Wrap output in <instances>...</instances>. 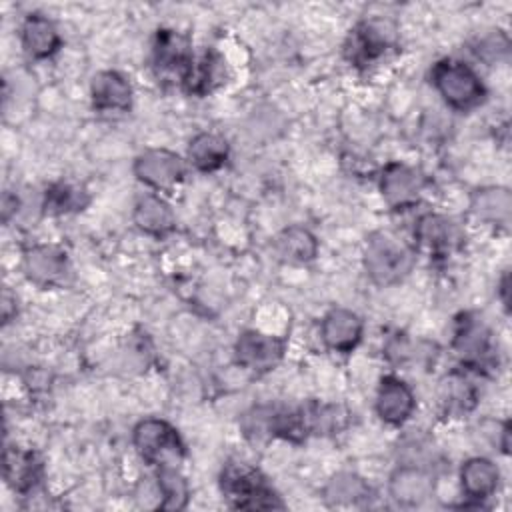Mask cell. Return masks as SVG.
Instances as JSON below:
<instances>
[{"label":"cell","instance_id":"obj_9","mask_svg":"<svg viewBox=\"0 0 512 512\" xmlns=\"http://www.w3.org/2000/svg\"><path fill=\"white\" fill-rule=\"evenodd\" d=\"M422 184L424 180L420 172L402 162L386 164L380 176L382 196L392 208L412 206L422 192Z\"/></svg>","mask_w":512,"mask_h":512},{"label":"cell","instance_id":"obj_2","mask_svg":"<svg viewBox=\"0 0 512 512\" xmlns=\"http://www.w3.org/2000/svg\"><path fill=\"white\" fill-rule=\"evenodd\" d=\"M414 266V252L390 232L370 234L364 248V268L380 286L400 282Z\"/></svg>","mask_w":512,"mask_h":512},{"label":"cell","instance_id":"obj_23","mask_svg":"<svg viewBox=\"0 0 512 512\" xmlns=\"http://www.w3.org/2000/svg\"><path fill=\"white\" fill-rule=\"evenodd\" d=\"M370 496V486L364 478L352 472H338L334 474L326 488L324 498L330 506H356Z\"/></svg>","mask_w":512,"mask_h":512},{"label":"cell","instance_id":"obj_20","mask_svg":"<svg viewBox=\"0 0 512 512\" xmlns=\"http://www.w3.org/2000/svg\"><path fill=\"white\" fill-rule=\"evenodd\" d=\"M416 238L422 246L432 250L434 254L450 252L460 242V230L458 226L438 214H426L420 218L416 226Z\"/></svg>","mask_w":512,"mask_h":512},{"label":"cell","instance_id":"obj_11","mask_svg":"<svg viewBox=\"0 0 512 512\" xmlns=\"http://www.w3.org/2000/svg\"><path fill=\"white\" fill-rule=\"evenodd\" d=\"M24 270L32 282L40 286H56L68 274V258L58 246H32L24 252Z\"/></svg>","mask_w":512,"mask_h":512},{"label":"cell","instance_id":"obj_8","mask_svg":"<svg viewBox=\"0 0 512 512\" xmlns=\"http://www.w3.org/2000/svg\"><path fill=\"white\" fill-rule=\"evenodd\" d=\"M152 60L158 74H170V76L176 74L180 82H184L194 62V56L190 50V42L184 34L162 28L156 32V38H154Z\"/></svg>","mask_w":512,"mask_h":512},{"label":"cell","instance_id":"obj_25","mask_svg":"<svg viewBox=\"0 0 512 512\" xmlns=\"http://www.w3.org/2000/svg\"><path fill=\"white\" fill-rule=\"evenodd\" d=\"M88 204L86 192L72 182H56L44 194V212L46 214H68L74 210H82Z\"/></svg>","mask_w":512,"mask_h":512},{"label":"cell","instance_id":"obj_6","mask_svg":"<svg viewBox=\"0 0 512 512\" xmlns=\"http://www.w3.org/2000/svg\"><path fill=\"white\" fill-rule=\"evenodd\" d=\"M186 172L182 158L166 148H150L144 150L134 160V174L140 182L156 188L166 190L176 186Z\"/></svg>","mask_w":512,"mask_h":512},{"label":"cell","instance_id":"obj_22","mask_svg":"<svg viewBox=\"0 0 512 512\" xmlns=\"http://www.w3.org/2000/svg\"><path fill=\"white\" fill-rule=\"evenodd\" d=\"M228 158V142L216 132H200L188 144V160L200 172H214Z\"/></svg>","mask_w":512,"mask_h":512},{"label":"cell","instance_id":"obj_5","mask_svg":"<svg viewBox=\"0 0 512 512\" xmlns=\"http://www.w3.org/2000/svg\"><path fill=\"white\" fill-rule=\"evenodd\" d=\"M394 42V28L384 20H364L348 36L346 56L354 66H366L380 58Z\"/></svg>","mask_w":512,"mask_h":512},{"label":"cell","instance_id":"obj_13","mask_svg":"<svg viewBox=\"0 0 512 512\" xmlns=\"http://www.w3.org/2000/svg\"><path fill=\"white\" fill-rule=\"evenodd\" d=\"M452 346L462 362L470 366H478L486 360L490 350V332L486 324L474 314H462L456 320Z\"/></svg>","mask_w":512,"mask_h":512},{"label":"cell","instance_id":"obj_15","mask_svg":"<svg viewBox=\"0 0 512 512\" xmlns=\"http://www.w3.org/2000/svg\"><path fill=\"white\" fill-rule=\"evenodd\" d=\"M362 330L364 326L360 316L346 308H332L324 316L322 328H320L324 344L330 350L342 352V354H348L358 346L362 338Z\"/></svg>","mask_w":512,"mask_h":512},{"label":"cell","instance_id":"obj_4","mask_svg":"<svg viewBox=\"0 0 512 512\" xmlns=\"http://www.w3.org/2000/svg\"><path fill=\"white\" fill-rule=\"evenodd\" d=\"M432 84L440 96L456 110H470L484 100V84L464 62L440 60L432 68Z\"/></svg>","mask_w":512,"mask_h":512},{"label":"cell","instance_id":"obj_27","mask_svg":"<svg viewBox=\"0 0 512 512\" xmlns=\"http://www.w3.org/2000/svg\"><path fill=\"white\" fill-rule=\"evenodd\" d=\"M218 56L216 54H204L200 58V62H192L186 78H184V88L190 94H206L208 90H212V86L216 84L218 78Z\"/></svg>","mask_w":512,"mask_h":512},{"label":"cell","instance_id":"obj_28","mask_svg":"<svg viewBox=\"0 0 512 512\" xmlns=\"http://www.w3.org/2000/svg\"><path fill=\"white\" fill-rule=\"evenodd\" d=\"M442 400L450 410H468L474 406V388L464 380L460 374H452L444 384H442Z\"/></svg>","mask_w":512,"mask_h":512},{"label":"cell","instance_id":"obj_3","mask_svg":"<svg viewBox=\"0 0 512 512\" xmlns=\"http://www.w3.org/2000/svg\"><path fill=\"white\" fill-rule=\"evenodd\" d=\"M140 458L156 468H176L184 458V442L178 430L162 418H146L132 432Z\"/></svg>","mask_w":512,"mask_h":512},{"label":"cell","instance_id":"obj_21","mask_svg":"<svg viewBox=\"0 0 512 512\" xmlns=\"http://www.w3.org/2000/svg\"><path fill=\"white\" fill-rule=\"evenodd\" d=\"M276 254L290 264H304L314 260L318 242L314 234L304 226H288L274 240Z\"/></svg>","mask_w":512,"mask_h":512},{"label":"cell","instance_id":"obj_10","mask_svg":"<svg viewBox=\"0 0 512 512\" xmlns=\"http://www.w3.org/2000/svg\"><path fill=\"white\" fill-rule=\"evenodd\" d=\"M434 492V474L426 466L400 464L390 476V496L402 506H418Z\"/></svg>","mask_w":512,"mask_h":512},{"label":"cell","instance_id":"obj_1","mask_svg":"<svg viewBox=\"0 0 512 512\" xmlns=\"http://www.w3.org/2000/svg\"><path fill=\"white\" fill-rule=\"evenodd\" d=\"M220 488L234 508L272 510L284 508V502L268 484L264 474L246 462L230 460L220 472Z\"/></svg>","mask_w":512,"mask_h":512},{"label":"cell","instance_id":"obj_19","mask_svg":"<svg viewBox=\"0 0 512 512\" xmlns=\"http://www.w3.org/2000/svg\"><path fill=\"white\" fill-rule=\"evenodd\" d=\"M134 222L150 236H166L174 228V212L160 196L144 194L134 206Z\"/></svg>","mask_w":512,"mask_h":512},{"label":"cell","instance_id":"obj_16","mask_svg":"<svg viewBox=\"0 0 512 512\" xmlns=\"http://www.w3.org/2000/svg\"><path fill=\"white\" fill-rule=\"evenodd\" d=\"M20 40L30 58L44 60L58 52L60 48V34L52 20H48L42 14H30L22 22L20 28Z\"/></svg>","mask_w":512,"mask_h":512},{"label":"cell","instance_id":"obj_12","mask_svg":"<svg viewBox=\"0 0 512 512\" xmlns=\"http://www.w3.org/2000/svg\"><path fill=\"white\" fill-rule=\"evenodd\" d=\"M414 406L416 398L404 380L396 376H384L380 380L376 394V412L384 422L394 426L406 422L412 416Z\"/></svg>","mask_w":512,"mask_h":512},{"label":"cell","instance_id":"obj_31","mask_svg":"<svg viewBox=\"0 0 512 512\" xmlns=\"http://www.w3.org/2000/svg\"><path fill=\"white\" fill-rule=\"evenodd\" d=\"M500 294H502L504 306H508V272H504V276L500 280Z\"/></svg>","mask_w":512,"mask_h":512},{"label":"cell","instance_id":"obj_7","mask_svg":"<svg viewBox=\"0 0 512 512\" xmlns=\"http://www.w3.org/2000/svg\"><path fill=\"white\" fill-rule=\"evenodd\" d=\"M284 354V342L276 336L262 334L258 330H246L238 336L234 344L236 362L254 372L272 370Z\"/></svg>","mask_w":512,"mask_h":512},{"label":"cell","instance_id":"obj_17","mask_svg":"<svg viewBox=\"0 0 512 512\" xmlns=\"http://www.w3.org/2000/svg\"><path fill=\"white\" fill-rule=\"evenodd\" d=\"M4 478L16 492H30L42 478V462L32 450L8 446L4 450Z\"/></svg>","mask_w":512,"mask_h":512},{"label":"cell","instance_id":"obj_30","mask_svg":"<svg viewBox=\"0 0 512 512\" xmlns=\"http://www.w3.org/2000/svg\"><path fill=\"white\" fill-rule=\"evenodd\" d=\"M12 304H16V298H12L8 290H4V294H2V320L4 322H10V318H12V312H10Z\"/></svg>","mask_w":512,"mask_h":512},{"label":"cell","instance_id":"obj_26","mask_svg":"<svg viewBox=\"0 0 512 512\" xmlns=\"http://www.w3.org/2000/svg\"><path fill=\"white\" fill-rule=\"evenodd\" d=\"M158 490L162 500L158 502V508L164 510H180L188 502V484L180 476L176 468H158Z\"/></svg>","mask_w":512,"mask_h":512},{"label":"cell","instance_id":"obj_24","mask_svg":"<svg viewBox=\"0 0 512 512\" xmlns=\"http://www.w3.org/2000/svg\"><path fill=\"white\" fill-rule=\"evenodd\" d=\"M472 212L490 224L506 226L512 214V196L506 188H482L472 198Z\"/></svg>","mask_w":512,"mask_h":512},{"label":"cell","instance_id":"obj_18","mask_svg":"<svg viewBox=\"0 0 512 512\" xmlns=\"http://www.w3.org/2000/svg\"><path fill=\"white\" fill-rule=\"evenodd\" d=\"M500 472L486 458H470L460 468L462 490L470 500H486L498 488Z\"/></svg>","mask_w":512,"mask_h":512},{"label":"cell","instance_id":"obj_29","mask_svg":"<svg viewBox=\"0 0 512 512\" xmlns=\"http://www.w3.org/2000/svg\"><path fill=\"white\" fill-rule=\"evenodd\" d=\"M16 206H18V198L12 196L10 192H6L4 198H2V218H4V222H8L10 212H16V210H18Z\"/></svg>","mask_w":512,"mask_h":512},{"label":"cell","instance_id":"obj_14","mask_svg":"<svg viewBox=\"0 0 512 512\" xmlns=\"http://www.w3.org/2000/svg\"><path fill=\"white\" fill-rule=\"evenodd\" d=\"M92 106L98 112H126L132 106V86L116 70H102L90 82Z\"/></svg>","mask_w":512,"mask_h":512}]
</instances>
